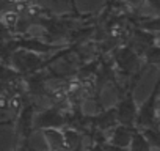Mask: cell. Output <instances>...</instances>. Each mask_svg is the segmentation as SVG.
<instances>
[{
	"instance_id": "6da1fadb",
	"label": "cell",
	"mask_w": 160,
	"mask_h": 151,
	"mask_svg": "<svg viewBox=\"0 0 160 151\" xmlns=\"http://www.w3.org/2000/svg\"><path fill=\"white\" fill-rule=\"evenodd\" d=\"M2 22L7 27H14L18 24V13L16 11H5L2 16Z\"/></svg>"
},
{
	"instance_id": "7a4b0ae2",
	"label": "cell",
	"mask_w": 160,
	"mask_h": 151,
	"mask_svg": "<svg viewBox=\"0 0 160 151\" xmlns=\"http://www.w3.org/2000/svg\"><path fill=\"white\" fill-rule=\"evenodd\" d=\"M80 88H82V85H80V82H78V81H74V82H71V84L68 85L66 91H68V93H75V91H78Z\"/></svg>"
},
{
	"instance_id": "3957f363",
	"label": "cell",
	"mask_w": 160,
	"mask_h": 151,
	"mask_svg": "<svg viewBox=\"0 0 160 151\" xmlns=\"http://www.w3.org/2000/svg\"><path fill=\"white\" fill-rule=\"evenodd\" d=\"M8 106L11 107V109H14V110H18L19 109V106H21V102H19V98H11L10 101H8Z\"/></svg>"
},
{
	"instance_id": "277c9868",
	"label": "cell",
	"mask_w": 160,
	"mask_h": 151,
	"mask_svg": "<svg viewBox=\"0 0 160 151\" xmlns=\"http://www.w3.org/2000/svg\"><path fill=\"white\" fill-rule=\"evenodd\" d=\"M144 2H146V0H127V3H129L130 7H135V8L144 5Z\"/></svg>"
},
{
	"instance_id": "5b68a950",
	"label": "cell",
	"mask_w": 160,
	"mask_h": 151,
	"mask_svg": "<svg viewBox=\"0 0 160 151\" xmlns=\"http://www.w3.org/2000/svg\"><path fill=\"white\" fill-rule=\"evenodd\" d=\"M66 93H68L66 90H57L55 91V99H58V101L60 99H64L66 98Z\"/></svg>"
},
{
	"instance_id": "8992f818",
	"label": "cell",
	"mask_w": 160,
	"mask_h": 151,
	"mask_svg": "<svg viewBox=\"0 0 160 151\" xmlns=\"http://www.w3.org/2000/svg\"><path fill=\"white\" fill-rule=\"evenodd\" d=\"M5 107H8V99L0 96V109H5Z\"/></svg>"
}]
</instances>
